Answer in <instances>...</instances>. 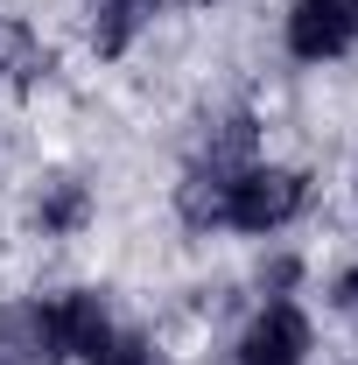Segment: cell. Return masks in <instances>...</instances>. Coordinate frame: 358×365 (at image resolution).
<instances>
[{
  "label": "cell",
  "mask_w": 358,
  "mask_h": 365,
  "mask_svg": "<svg viewBox=\"0 0 358 365\" xmlns=\"http://www.w3.org/2000/svg\"><path fill=\"white\" fill-rule=\"evenodd\" d=\"M0 63H7V71H14L21 85H36V78L49 71V49L36 43L29 29H0Z\"/></svg>",
  "instance_id": "10"
},
{
  "label": "cell",
  "mask_w": 358,
  "mask_h": 365,
  "mask_svg": "<svg viewBox=\"0 0 358 365\" xmlns=\"http://www.w3.org/2000/svg\"><path fill=\"white\" fill-rule=\"evenodd\" d=\"M155 14H162V0H85V29H91V49L113 63V56H127V49L155 29Z\"/></svg>",
  "instance_id": "5"
},
{
  "label": "cell",
  "mask_w": 358,
  "mask_h": 365,
  "mask_svg": "<svg viewBox=\"0 0 358 365\" xmlns=\"http://www.w3.org/2000/svg\"><path fill=\"white\" fill-rule=\"evenodd\" d=\"M310 344L316 330L302 317V302H288V295H274L253 309V323L239 330V365H310Z\"/></svg>",
  "instance_id": "3"
},
{
  "label": "cell",
  "mask_w": 358,
  "mask_h": 365,
  "mask_svg": "<svg viewBox=\"0 0 358 365\" xmlns=\"http://www.w3.org/2000/svg\"><path fill=\"white\" fill-rule=\"evenodd\" d=\"M36 225H43L49 239H71V232H85V225H91V190H85L78 176H56V182H43Z\"/></svg>",
  "instance_id": "8"
},
{
  "label": "cell",
  "mask_w": 358,
  "mask_h": 365,
  "mask_svg": "<svg viewBox=\"0 0 358 365\" xmlns=\"http://www.w3.org/2000/svg\"><path fill=\"white\" fill-rule=\"evenodd\" d=\"M43 317H49V337H56L63 359H91V351L113 337V309H106L98 288H63V295H49Z\"/></svg>",
  "instance_id": "4"
},
{
  "label": "cell",
  "mask_w": 358,
  "mask_h": 365,
  "mask_svg": "<svg viewBox=\"0 0 358 365\" xmlns=\"http://www.w3.org/2000/svg\"><path fill=\"white\" fill-rule=\"evenodd\" d=\"M302 204H310V176H302V169L246 162L239 176H225V218H218V225L267 239V232L295 225V218H302Z\"/></svg>",
  "instance_id": "1"
},
{
  "label": "cell",
  "mask_w": 358,
  "mask_h": 365,
  "mask_svg": "<svg viewBox=\"0 0 358 365\" xmlns=\"http://www.w3.org/2000/svg\"><path fill=\"white\" fill-rule=\"evenodd\" d=\"M295 274H302V267H295V260H274V267L260 274V288H274V295H281V288H288V281H295Z\"/></svg>",
  "instance_id": "12"
},
{
  "label": "cell",
  "mask_w": 358,
  "mask_h": 365,
  "mask_svg": "<svg viewBox=\"0 0 358 365\" xmlns=\"http://www.w3.org/2000/svg\"><path fill=\"white\" fill-rule=\"evenodd\" d=\"M330 302H337V309H358V267H344L330 281Z\"/></svg>",
  "instance_id": "11"
},
{
  "label": "cell",
  "mask_w": 358,
  "mask_h": 365,
  "mask_svg": "<svg viewBox=\"0 0 358 365\" xmlns=\"http://www.w3.org/2000/svg\"><path fill=\"white\" fill-rule=\"evenodd\" d=\"M85 365H169V359H162L155 337H140V330H120V323H113V337H106Z\"/></svg>",
  "instance_id": "9"
},
{
  "label": "cell",
  "mask_w": 358,
  "mask_h": 365,
  "mask_svg": "<svg viewBox=\"0 0 358 365\" xmlns=\"http://www.w3.org/2000/svg\"><path fill=\"white\" fill-rule=\"evenodd\" d=\"M246 162H260V127H253V113H225L211 134L197 140V169H246Z\"/></svg>",
  "instance_id": "7"
},
{
  "label": "cell",
  "mask_w": 358,
  "mask_h": 365,
  "mask_svg": "<svg viewBox=\"0 0 358 365\" xmlns=\"http://www.w3.org/2000/svg\"><path fill=\"white\" fill-rule=\"evenodd\" d=\"M0 365H63L56 337H49L43 302H14V309H0Z\"/></svg>",
  "instance_id": "6"
},
{
  "label": "cell",
  "mask_w": 358,
  "mask_h": 365,
  "mask_svg": "<svg viewBox=\"0 0 358 365\" xmlns=\"http://www.w3.org/2000/svg\"><path fill=\"white\" fill-rule=\"evenodd\" d=\"M281 43L295 63H337L358 49V0H295Z\"/></svg>",
  "instance_id": "2"
}]
</instances>
